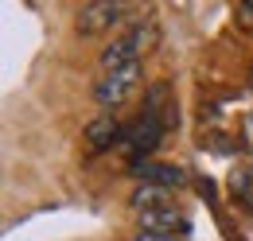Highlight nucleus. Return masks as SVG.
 I'll return each instance as SVG.
<instances>
[{"label": "nucleus", "instance_id": "1", "mask_svg": "<svg viewBox=\"0 0 253 241\" xmlns=\"http://www.w3.org/2000/svg\"><path fill=\"white\" fill-rule=\"evenodd\" d=\"M160 28L152 20L144 24H132L125 35H117L105 51H101V70H121V66H132V62H144V55L156 47Z\"/></svg>", "mask_w": 253, "mask_h": 241}, {"label": "nucleus", "instance_id": "2", "mask_svg": "<svg viewBox=\"0 0 253 241\" xmlns=\"http://www.w3.org/2000/svg\"><path fill=\"white\" fill-rule=\"evenodd\" d=\"M144 78V62H132V66H121V70H105L101 82L94 86V101L101 109H117L121 101L132 97V90L140 86Z\"/></svg>", "mask_w": 253, "mask_h": 241}, {"label": "nucleus", "instance_id": "3", "mask_svg": "<svg viewBox=\"0 0 253 241\" xmlns=\"http://www.w3.org/2000/svg\"><path fill=\"white\" fill-rule=\"evenodd\" d=\"M125 0H90L78 16H74V31L82 39H94V35H105L113 31L121 20H125Z\"/></svg>", "mask_w": 253, "mask_h": 241}, {"label": "nucleus", "instance_id": "4", "mask_svg": "<svg viewBox=\"0 0 253 241\" xmlns=\"http://www.w3.org/2000/svg\"><path fill=\"white\" fill-rule=\"evenodd\" d=\"M121 117L113 113V109H105L101 117H94L86 128H82V140H86V148L90 152H105V148H113V144H121Z\"/></svg>", "mask_w": 253, "mask_h": 241}, {"label": "nucleus", "instance_id": "5", "mask_svg": "<svg viewBox=\"0 0 253 241\" xmlns=\"http://www.w3.org/2000/svg\"><path fill=\"white\" fill-rule=\"evenodd\" d=\"M140 113H152V117H160L168 128H175V97H171V82H152L148 86V93H144V109Z\"/></svg>", "mask_w": 253, "mask_h": 241}, {"label": "nucleus", "instance_id": "6", "mask_svg": "<svg viewBox=\"0 0 253 241\" xmlns=\"http://www.w3.org/2000/svg\"><path fill=\"white\" fill-rule=\"evenodd\" d=\"M136 226L140 230H152V234H179V238L191 230V222L183 214H175L171 206L168 210H140L136 214Z\"/></svg>", "mask_w": 253, "mask_h": 241}, {"label": "nucleus", "instance_id": "7", "mask_svg": "<svg viewBox=\"0 0 253 241\" xmlns=\"http://www.w3.org/2000/svg\"><path fill=\"white\" fill-rule=\"evenodd\" d=\"M132 171H136V179L140 183H156V187H183V171L175 167V163H156V160H140V163H132Z\"/></svg>", "mask_w": 253, "mask_h": 241}, {"label": "nucleus", "instance_id": "8", "mask_svg": "<svg viewBox=\"0 0 253 241\" xmlns=\"http://www.w3.org/2000/svg\"><path fill=\"white\" fill-rule=\"evenodd\" d=\"M128 206L140 210H168L171 206V191L168 187H156V183H136V191L128 195Z\"/></svg>", "mask_w": 253, "mask_h": 241}, {"label": "nucleus", "instance_id": "9", "mask_svg": "<svg viewBox=\"0 0 253 241\" xmlns=\"http://www.w3.org/2000/svg\"><path fill=\"white\" fill-rule=\"evenodd\" d=\"M128 241H179L175 234H152V230H136Z\"/></svg>", "mask_w": 253, "mask_h": 241}, {"label": "nucleus", "instance_id": "10", "mask_svg": "<svg viewBox=\"0 0 253 241\" xmlns=\"http://www.w3.org/2000/svg\"><path fill=\"white\" fill-rule=\"evenodd\" d=\"M250 86H253V70H250Z\"/></svg>", "mask_w": 253, "mask_h": 241}, {"label": "nucleus", "instance_id": "11", "mask_svg": "<svg viewBox=\"0 0 253 241\" xmlns=\"http://www.w3.org/2000/svg\"><path fill=\"white\" fill-rule=\"evenodd\" d=\"M250 210H253V206H250Z\"/></svg>", "mask_w": 253, "mask_h": 241}]
</instances>
